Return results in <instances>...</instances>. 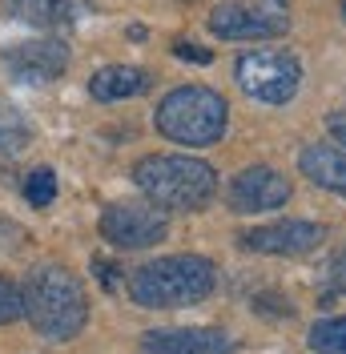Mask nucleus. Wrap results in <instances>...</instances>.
<instances>
[{
    "label": "nucleus",
    "mask_w": 346,
    "mask_h": 354,
    "mask_svg": "<svg viewBox=\"0 0 346 354\" xmlns=\"http://www.w3.org/2000/svg\"><path fill=\"white\" fill-rule=\"evenodd\" d=\"M21 298H24V318L48 342H69V338H77L85 330L89 298L81 278L69 266H57V262L33 266L21 286Z\"/></svg>",
    "instance_id": "f257e3e1"
},
{
    "label": "nucleus",
    "mask_w": 346,
    "mask_h": 354,
    "mask_svg": "<svg viewBox=\"0 0 346 354\" xmlns=\"http://www.w3.org/2000/svg\"><path fill=\"white\" fill-rule=\"evenodd\" d=\"M217 286V266L201 254H173L129 274V298L145 310H181L206 302Z\"/></svg>",
    "instance_id": "f03ea898"
},
{
    "label": "nucleus",
    "mask_w": 346,
    "mask_h": 354,
    "mask_svg": "<svg viewBox=\"0 0 346 354\" xmlns=\"http://www.w3.org/2000/svg\"><path fill=\"white\" fill-rule=\"evenodd\" d=\"M133 185L157 209H201L217 194V174L201 157L149 153L133 165Z\"/></svg>",
    "instance_id": "7ed1b4c3"
},
{
    "label": "nucleus",
    "mask_w": 346,
    "mask_h": 354,
    "mask_svg": "<svg viewBox=\"0 0 346 354\" xmlns=\"http://www.w3.org/2000/svg\"><path fill=\"white\" fill-rule=\"evenodd\" d=\"M153 125L173 145H217L226 133V101L206 85H181L161 97Z\"/></svg>",
    "instance_id": "20e7f679"
},
{
    "label": "nucleus",
    "mask_w": 346,
    "mask_h": 354,
    "mask_svg": "<svg viewBox=\"0 0 346 354\" xmlns=\"http://www.w3.org/2000/svg\"><path fill=\"white\" fill-rule=\"evenodd\" d=\"M234 77L246 97H254L262 105H286L302 88V61L282 48H254L238 57Z\"/></svg>",
    "instance_id": "39448f33"
},
{
    "label": "nucleus",
    "mask_w": 346,
    "mask_h": 354,
    "mask_svg": "<svg viewBox=\"0 0 346 354\" xmlns=\"http://www.w3.org/2000/svg\"><path fill=\"white\" fill-rule=\"evenodd\" d=\"M97 230L113 250H149V245L165 242L170 218H165V209L145 205V201H113L101 209Z\"/></svg>",
    "instance_id": "423d86ee"
},
{
    "label": "nucleus",
    "mask_w": 346,
    "mask_h": 354,
    "mask_svg": "<svg viewBox=\"0 0 346 354\" xmlns=\"http://www.w3.org/2000/svg\"><path fill=\"white\" fill-rule=\"evenodd\" d=\"M210 32L221 41H270L290 32L286 8H270L262 0H230L210 12Z\"/></svg>",
    "instance_id": "0eeeda50"
},
{
    "label": "nucleus",
    "mask_w": 346,
    "mask_h": 354,
    "mask_svg": "<svg viewBox=\"0 0 346 354\" xmlns=\"http://www.w3.org/2000/svg\"><path fill=\"white\" fill-rule=\"evenodd\" d=\"M0 61H4L12 81H21V85H48V81H57L69 68V44L53 41V37H44V41H21V44H12V48H4Z\"/></svg>",
    "instance_id": "6e6552de"
},
{
    "label": "nucleus",
    "mask_w": 346,
    "mask_h": 354,
    "mask_svg": "<svg viewBox=\"0 0 346 354\" xmlns=\"http://www.w3.org/2000/svg\"><path fill=\"white\" fill-rule=\"evenodd\" d=\"M326 242V230L318 221H302V218H286V221H270L258 230H246L242 245L254 254H278V258H302L310 250H318Z\"/></svg>",
    "instance_id": "1a4fd4ad"
},
{
    "label": "nucleus",
    "mask_w": 346,
    "mask_h": 354,
    "mask_svg": "<svg viewBox=\"0 0 346 354\" xmlns=\"http://www.w3.org/2000/svg\"><path fill=\"white\" fill-rule=\"evenodd\" d=\"M230 209L234 214H262V209H278L290 201V181L278 174V169H270V165H250V169H242L234 181H230Z\"/></svg>",
    "instance_id": "9d476101"
},
{
    "label": "nucleus",
    "mask_w": 346,
    "mask_h": 354,
    "mask_svg": "<svg viewBox=\"0 0 346 354\" xmlns=\"http://www.w3.org/2000/svg\"><path fill=\"white\" fill-rule=\"evenodd\" d=\"M238 342L217 326H177L141 334V354H234Z\"/></svg>",
    "instance_id": "9b49d317"
},
{
    "label": "nucleus",
    "mask_w": 346,
    "mask_h": 354,
    "mask_svg": "<svg viewBox=\"0 0 346 354\" xmlns=\"http://www.w3.org/2000/svg\"><path fill=\"white\" fill-rule=\"evenodd\" d=\"M298 169H302L314 185L334 189L346 198V153L338 145H306L298 157Z\"/></svg>",
    "instance_id": "f8f14e48"
},
{
    "label": "nucleus",
    "mask_w": 346,
    "mask_h": 354,
    "mask_svg": "<svg viewBox=\"0 0 346 354\" xmlns=\"http://www.w3.org/2000/svg\"><path fill=\"white\" fill-rule=\"evenodd\" d=\"M145 88H149V73L133 65H109L89 77V93L97 101H129V97H141Z\"/></svg>",
    "instance_id": "ddd939ff"
},
{
    "label": "nucleus",
    "mask_w": 346,
    "mask_h": 354,
    "mask_svg": "<svg viewBox=\"0 0 346 354\" xmlns=\"http://www.w3.org/2000/svg\"><path fill=\"white\" fill-rule=\"evenodd\" d=\"M4 8L37 28H65L73 24V0H4Z\"/></svg>",
    "instance_id": "4468645a"
},
{
    "label": "nucleus",
    "mask_w": 346,
    "mask_h": 354,
    "mask_svg": "<svg viewBox=\"0 0 346 354\" xmlns=\"http://www.w3.org/2000/svg\"><path fill=\"white\" fill-rule=\"evenodd\" d=\"M28 141H33V125L24 121V113L0 101V153H21V149H28Z\"/></svg>",
    "instance_id": "2eb2a0df"
},
{
    "label": "nucleus",
    "mask_w": 346,
    "mask_h": 354,
    "mask_svg": "<svg viewBox=\"0 0 346 354\" xmlns=\"http://www.w3.org/2000/svg\"><path fill=\"white\" fill-rule=\"evenodd\" d=\"M310 351L314 354H346V318H318L310 326Z\"/></svg>",
    "instance_id": "dca6fc26"
},
{
    "label": "nucleus",
    "mask_w": 346,
    "mask_h": 354,
    "mask_svg": "<svg viewBox=\"0 0 346 354\" xmlns=\"http://www.w3.org/2000/svg\"><path fill=\"white\" fill-rule=\"evenodd\" d=\"M24 198H28V205H53L57 201V174L48 169V165H41V169H33L28 174V181H24Z\"/></svg>",
    "instance_id": "f3484780"
},
{
    "label": "nucleus",
    "mask_w": 346,
    "mask_h": 354,
    "mask_svg": "<svg viewBox=\"0 0 346 354\" xmlns=\"http://www.w3.org/2000/svg\"><path fill=\"white\" fill-rule=\"evenodd\" d=\"M17 318H24L21 286H17V282H8V278L0 274V326H8V322H17Z\"/></svg>",
    "instance_id": "a211bd4d"
},
{
    "label": "nucleus",
    "mask_w": 346,
    "mask_h": 354,
    "mask_svg": "<svg viewBox=\"0 0 346 354\" xmlns=\"http://www.w3.org/2000/svg\"><path fill=\"white\" fill-rule=\"evenodd\" d=\"M173 53H177L181 61H194V65H210V61H214V53H210V48L190 44V41H177V44H173Z\"/></svg>",
    "instance_id": "6ab92c4d"
},
{
    "label": "nucleus",
    "mask_w": 346,
    "mask_h": 354,
    "mask_svg": "<svg viewBox=\"0 0 346 354\" xmlns=\"http://www.w3.org/2000/svg\"><path fill=\"white\" fill-rule=\"evenodd\" d=\"M326 278H330V286H334V290H343V294H346V250L330 258V266H326Z\"/></svg>",
    "instance_id": "aec40b11"
},
{
    "label": "nucleus",
    "mask_w": 346,
    "mask_h": 354,
    "mask_svg": "<svg viewBox=\"0 0 346 354\" xmlns=\"http://www.w3.org/2000/svg\"><path fill=\"white\" fill-rule=\"evenodd\" d=\"M326 129H330V137H334V145H343L346 149V109L330 113V117H326Z\"/></svg>",
    "instance_id": "412c9836"
},
{
    "label": "nucleus",
    "mask_w": 346,
    "mask_h": 354,
    "mask_svg": "<svg viewBox=\"0 0 346 354\" xmlns=\"http://www.w3.org/2000/svg\"><path fill=\"white\" fill-rule=\"evenodd\" d=\"M93 274H97V282L105 290H113V282H117V270H113V262H105V258H93Z\"/></svg>",
    "instance_id": "4be33fe9"
},
{
    "label": "nucleus",
    "mask_w": 346,
    "mask_h": 354,
    "mask_svg": "<svg viewBox=\"0 0 346 354\" xmlns=\"http://www.w3.org/2000/svg\"><path fill=\"white\" fill-rule=\"evenodd\" d=\"M338 8H343V21H346V0H343V4H338Z\"/></svg>",
    "instance_id": "5701e85b"
},
{
    "label": "nucleus",
    "mask_w": 346,
    "mask_h": 354,
    "mask_svg": "<svg viewBox=\"0 0 346 354\" xmlns=\"http://www.w3.org/2000/svg\"><path fill=\"white\" fill-rule=\"evenodd\" d=\"M282 4H286V0H278V8H282Z\"/></svg>",
    "instance_id": "b1692460"
}]
</instances>
